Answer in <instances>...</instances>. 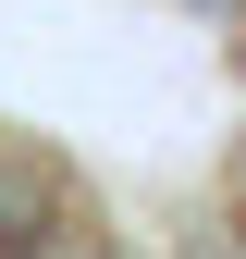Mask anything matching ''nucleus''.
I'll return each instance as SVG.
<instances>
[{
	"label": "nucleus",
	"mask_w": 246,
	"mask_h": 259,
	"mask_svg": "<svg viewBox=\"0 0 246 259\" xmlns=\"http://www.w3.org/2000/svg\"><path fill=\"white\" fill-rule=\"evenodd\" d=\"M49 210H74L61 160H37V148H0V247H13V235H37Z\"/></svg>",
	"instance_id": "obj_1"
},
{
	"label": "nucleus",
	"mask_w": 246,
	"mask_h": 259,
	"mask_svg": "<svg viewBox=\"0 0 246 259\" xmlns=\"http://www.w3.org/2000/svg\"><path fill=\"white\" fill-rule=\"evenodd\" d=\"M0 259H111V235H99V222H86V210H49L37 235H13Z\"/></svg>",
	"instance_id": "obj_2"
}]
</instances>
